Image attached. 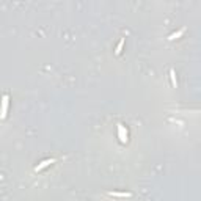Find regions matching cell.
<instances>
[{
    "mask_svg": "<svg viewBox=\"0 0 201 201\" xmlns=\"http://www.w3.org/2000/svg\"><path fill=\"white\" fill-rule=\"evenodd\" d=\"M57 162V159H46V160H42L40 165H36V167H35V171H41L42 168H46V167H49V165H52V164H55Z\"/></svg>",
    "mask_w": 201,
    "mask_h": 201,
    "instance_id": "6da1fadb",
    "label": "cell"
},
{
    "mask_svg": "<svg viewBox=\"0 0 201 201\" xmlns=\"http://www.w3.org/2000/svg\"><path fill=\"white\" fill-rule=\"evenodd\" d=\"M118 137L121 140V143L127 141V130H124V126L123 124H118Z\"/></svg>",
    "mask_w": 201,
    "mask_h": 201,
    "instance_id": "7a4b0ae2",
    "label": "cell"
},
{
    "mask_svg": "<svg viewBox=\"0 0 201 201\" xmlns=\"http://www.w3.org/2000/svg\"><path fill=\"white\" fill-rule=\"evenodd\" d=\"M8 100H10V98L8 96H3V102H2V118H5L6 116V112H8Z\"/></svg>",
    "mask_w": 201,
    "mask_h": 201,
    "instance_id": "3957f363",
    "label": "cell"
},
{
    "mask_svg": "<svg viewBox=\"0 0 201 201\" xmlns=\"http://www.w3.org/2000/svg\"><path fill=\"white\" fill-rule=\"evenodd\" d=\"M110 195L112 196H119V198H129L130 193H127V192H110Z\"/></svg>",
    "mask_w": 201,
    "mask_h": 201,
    "instance_id": "277c9868",
    "label": "cell"
},
{
    "mask_svg": "<svg viewBox=\"0 0 201 201\" xmlns=\"http://www.w3.org/2000/svg\"><path fill=\"white\" fill-rule=\"evenodd\" d=\"M184 32H185V28H181L179 32H176V33H171V35H170V36H168V40H170V41L176 40V38H179V36H181V35H182Z\"/></svg>",
    "mask_w": 201,
    "mask_h": 201,
    "instance_id": "5b68a950",
    "label": "cell"
},
{
    "mask_svg": "<svg viewBox=\"0 0 201 201\" xmlns=\"http://www.w3.org/2000/svg\"><path fill=\"white\" fill-rule=\"evenodd\" d=\"M123 46H124V38H121V40H119V42H118V46H116V50H115V53H116V55H119V53H121Z\"/></svg>",
    "mask_w": 201,
    "mask_h": 201,
    "instance_id": "8992f818",
    "label": "cell"
},
{
    "mask_svg": "<svg viewBox=\"0 0 201 201\" xmlns=\"http://www.w3.org/2000/svg\"><path fill=\"white\" fill-rule=\"evenodd\" d=\"M170 76H171V82H173V85H175V87H176V85H177V82H176V79H175V71H173V69H171V71H170Z\"/></svg>",
    "mask_w": 201,
    "mask_h": 201,
    "instance_id": "52a82bcc",
    "label": "cell"
}]
</instances>
